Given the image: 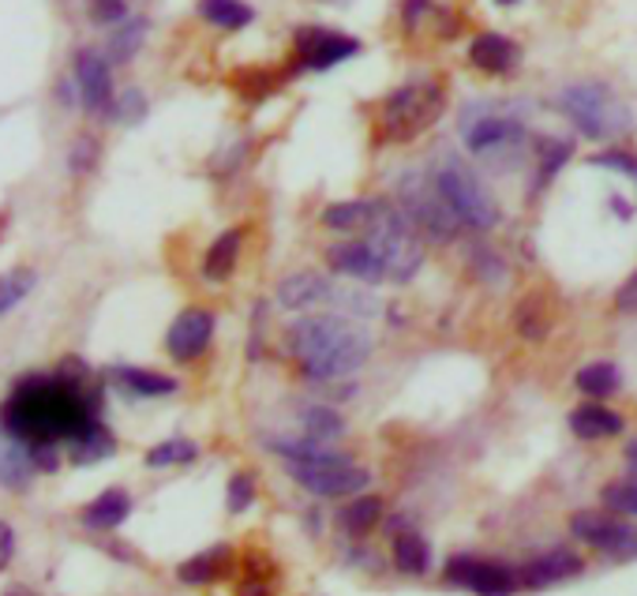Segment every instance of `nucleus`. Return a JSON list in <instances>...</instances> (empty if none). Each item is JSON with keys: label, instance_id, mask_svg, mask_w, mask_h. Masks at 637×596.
Returning <instances> with one entry per match:
<instances>
[{"label": "nucleus", "instance_id": "1", "mask_svg": "<svg viewBox=\"0 0 637 596\" xmlns=\"http://www.w3.org/2000/svg\"><path fill=\"white\" fill-rule=\"evenodd\" d=\"M4 435L15 443H75L98 428V391L79 361H64L56 375H26L4 402Z\"/></svg>", "mask_w": 637, "mask_h": 596}, {"label": "nucleus", "instance_id": "2", "mask_svg": "<svg viewBox=\"0 0 637 596\" xmlns=\"http://www.w3.org/2000/svg\"><path fill=\"white\" fill-rule=\"evenodd\" d=\"M308 380H341L372 356V338L341 316H304L285 334Z\"/></svg>", "mask_w": 637, "mask_h": 596}, {"label": "nucleus", "instance_id": "3", "mask_svg": "<svg viewBox=\"0 0 637 596\" xmlns=\"http://www.w3.org/2000/svg\"><path fill=\"white\" fill-rule=\"evenodd\" d=\"M368 236L364 241L372 244L379 252L386 267V278L394 281H408L424 263V252H421V230L416 222L405 214L402 203H390V199H375V214L368 222Z\"/></svg>", "mask_w": 637, "mask_h": 596}, {"label": "nucleus", "instance_id": "4", "mask_svg": "<svg viewBox=\"0 0 637 596\" xmlns=\"http://www.w3.org/2000/svg\"><path fill=\"white\" fill-rule=\"evenodd\" d=\"M559 109L566 113L570 125L582 131V136L604 139V143L630 136L634 128V113L604 83H574V87H566L559 94Z\"/></svg>", "mask_w": 637, "mask_h": 596}, {"label": "nucleus", "instance_id": "5", "mask_svg": "<svg viewBox=\"0 0 637 596\" xmlns=\"http://www.w3.org/2000/svg\"><path fill=\"white\" fill-rule=\"evenodd\" d=\"M432 177L439 184L443 199L454 206V214L461 217V225H469V230H496L499 203L488 195V188L477 181V173L458 155H443Z\"/></svg>", "mask_w": 637, "mask_h": 596}, {"label": "nucleus", "instance_id": "6", "mask_svg": "<svg viewBox=\"0 0 637 596\" xmlns=\"http://www.w3.org/2000/svg\"><path fill=\"white\" fill-rule=\"evenodd\" d=\"M443 113V91L435 83H405L386 98L383 106V131L394 143H408L427 131Z\"/></svg>", "mask_w": 637, "mask_h": 596}, {"label": "nucleus", "instance_id": "7", "mask_svg": "<svg viewBox=\"0 0 637 596\" xmlns=\"http://www.w3.org/2000/svg\"><path fill=\"white\" fill-rule=\"evenodd\" d=\"M289 466V477L297 480L304 491H311V496L319 499H341V496H360V491L368 488V469L353 466V461L346 458V454H319V458L311 461H285Z\"/></svg>", "mask_w": 637, "mask_h": 596}, {"label": "nucleus", "instance_id": "8", "mask_svg": "<svg viewBox=\"0 0 637 596\" xmlns=\"http://www.w3.org/2000/svg\"><path fill=\"white\" fill-rule=\"evenodd\" d=\"M397 192H402V206H405V214L416 222V230H424L427 236H435V241H450V236L458 233L461 217L454 214V206L443 199L435 177L408 173Z\"/></svg>", "mask_w": 637, "mask_h": 596}, {"label": "nucleus", "instance_id": "9", "mask_svg": "<svg viewBox=\"0 0 637 596\" xmlns=\"http://www.w3.org/2000/svg\"><path fill=\"white\" fill-rule=\"evenodd\" d=\"M461 136H465V147L480 158H499L507 150H521L525 143V125L510 113H499V109H469L461 120Z\"/></svg>", "mask_w": 637, "mask_h": 596}, {"label": "nucleus", "instance_id": "10", "mask_svg": "<svg viewBox=\"0 0 637 596\" xmlns=\"http://www.w3.org/2000/svg\"><path fill=\"white\" fill-rule=\"evenodd\" d=\"M446 582L465 585V589H473L477 596H510L521 578L502 563L477 560V555H454L446 563Z\"/></svg>", "mask_w": 637, "mask_h": 596}, {"label": "nucleus", "instance_id": "11", "mask_svg": "<svg viewBox=\"0 0 637 596\" xmlns=\"http://www.w3.org/2000/svg\"><path fill=\"white\" fill-rule=\"evenodd\" d=\"M357 53H360V42L349 34L319 31V26H304V31H297V56H300V68H308V72H327Z\"/></svg>", "mask_w": 637, "mask_h": 596}, {"label": "nucleus", "instance_id": "12", "mask_svg": "<svg viewBox=\"0 0 637 596\" xmlns=\"http://www.w3.org/2000/svg\"><path fill=\"white\" fill-rule=\"evenodd\" d=\"M211 338H214V311L184 308L173 319V327H169L166 349H169V356H173V361L188 364V361H195V356H203L206 349H211Z\"/></svg>", "mask_w": 637, "mask_h": 596}, {"label": "nucleus", "instance_id": "13", "mask_svg": "<svg viewBox=\"0 0 637 596\" xmlns=\"http://www.w3.org/2000/svg\"><path fill=\"white\" fill-rule=\"evenodd\" d=\"M570 533L577 541L593 544L596 552L607 555H637V529H630L626 522H615L607 514H577L570 522Z\"/></svg>", "mask_w": 637, "mask_h": 596}, {"label": "nucleus", "instance_id": "14", "mask_svg": "<svg viewBox=\"0 0 637 596\" xmlns=\"http://www.w3.org/2000/svg\"><path fill=\"white\" fill-rule=\"evenodd\" d=\"M75 87H79V102L87 113H109L113 109V75L102 53L79 50L75 53Z\"/></svg>", "mask_w": 637, "mask_h": 596}, {"label": "nucleus", "instance_id": "15", "mask_svg": "<svg viewBox=\"0 0 637 596\" xmlns=\"http://www.w3.org/2000/svg\"><path fill=\"white\" fill-rule=\"evenodd\" d=\"M585 571L582 555H574L570 547H551V552L537 555L518 571V578L525 589H548V585H559L566 578H577Z\"/></svg>", "mask_w": 637, "mask_h": 596}, {"label": "nucleus", "instance_id": "16", "mask_svg": "<svg viewBox=\"0 0 637 596\" xmlns=\"http://www.w3.org/2000/svg\"><path fill=\"white\" fill-rule=\"evenodd\" d=\"M327 263H330V270L349 274V278L364 281V286H375V281H383V278H386L383 259H379V252H375L368 241H357V244H335V248H327Z\"/></svg>", "mask_w": 637, "mask_h": 596}, {"label": "nucleus", "instance_id": "17", "mask_svg": "<svg viewBox=\"0 0 637 596\" xmlns=\"http://www.w3.org/2000/svg\"><path fill=\"white\" fill-rule=\"evenodd\" d=\"M469 61L477 64L480 72H488V75H507L513 64L521 61V50L510 42V38H502L496 31H488V34H477L473 38V45H469Z\"/></svg>", "mask_w": 637, "mask_h": 596}, {"label": "nucleus", "instance_id": "18", "mask_svg": "<svg viewBox=\"0 0 637 596\" xmlns=\"http://www.w3.org/2000/svg\"><path fill=\"white\" fill-rule=\"evenodd\" d=\"M330 281L319 278L316 270H300V274H289V278L278 286V300L285 308L300 311V308H311V305H322V300H330Z\"/></svg>", "mask_w": 637, "mask_h": 596}, {"label": "nucleus", "instance_id": "19", "mask_svg": "<svg viewBox=\"0 0 637 596\" xmlns=\"http://www.w3.org/2000/svg\"><path fill=\"white\" fill-rule=\"evenodd\" d=\"M570 428H574L577 439H612V435L623 432V416L601 402H588L570 413Z\"/></svg>", "mask_w": 637, "mask_h": 596}, {"label": "nucleus", "instance_id": "20", "mask_svg": "<svg viewBox=\"0 0 637 596\" xmlns=\"http://www.w3.org/2000/svg\"><path fill=\"white\" fill-rule=\"evenodd\" d=\"M128 514H131V496L125 488H109V491H102L87 510H83V525L87 529H117Z\"/></svg>", "mask_w": 637, "mask_h": 596}, {"label": "nucleus", "instance_id": "21", "mask_svg": "<svg viewBox=\"0 0 637 596\" xmlns=\"http://www.w3.org/2000/svg\"><path fill=\"white\" fill-rule=\"evenodd\" d=\"M225 563H230V547L225 544H214L211 552H199L195 560L180 563L177 566V578L184 585H206V582H217L225 574Z\"/></svg>", "mask_w": 637, "mask_h": 596}, {"label": "nucleus", "instance_id": "22", "mask_svg": "<svg viewBox=\"0 0 637 596\" xmlns=\"http://www.w3.org/2000/svg\"><path fill=\"white\" fill-rule=\"evenodd\" d=\"M241 241H244V236L236 230H230L211 244V252H206V259H203V278L206 281H225V278H230L236 259H241Z\"/></svg>", "mask_w": 637, "mask_h": 596}, {"label": "nucleus", "instance_id": "23", "mask_svg": "<svg viewBox=\"0 0 637 596\" xmlns=\"http://www.w3.org/2000/svg\"><path fill=\"white\" fill-rule=\"evenodd\" d=\"M375 214V199H349V203H335L322 211V225L338 233H353V230H368Z\"/></svg>", "mask_w": 637, "mask_h": 596}, {"label": "nucleus", "instance_id": "24", "mask_svg": "<svg viewBox=\"0 0 637 596\" xmlns=\"http://www.w3.org/2000/svg\"><path fill=\"white\" fill-rule=\"evenodd\" d=\"M113 380L136 397H161L177 391V383L169 380V375L147 372V368H113Z\"/></svg>", "mask_w": 637, "mask_h": 596}, {"label": "nucleus", "instance_id": "25", "mask_svg": "<svg viewBox=\"0 0 637 596\" xmlns=\"http://www.w3.org/2000/svg\"><path fill=\"white\" fill-rule=\"evenodd\" d=\"M394 566L402 574H424L427 566H432V547H427L421 533L402 529V533L394 536Z\"/></svg>", "mask_w": 637, "mask_h": 596}, {"label": "nucleus", "instance_id": "26", "mask_svg": "<svg viewBox=\"0 0 637 596\" xmlns=\"http://www.w3.org/2000/svg\"><path fill=\"white\" fill-rule=\"evenodd\" d=\"M199 15L222 31H241L255 19L252 4H244V0H199Z\"/></svg>", "mask_w": 637, "mask_h": 596}, {"label": "nucleus", "instance_id": "27", "mask_svg": "<svg viewBox=\"0 0 637 596\" xmlns=\"http://www.w3.org/2000/svg\"><path fill=\"white\" fill-rule=\"evenodd\" d=\"M34 469H38V466H34L31 450H26L23 443L8 439V450H4V458H0V480H4V488L23 491L26 485H31Z\"/></svg>", "mask_w": 637, "mask_h": 596}, {"label": "nucleus", "instance_id": "28", "mask_svg": "<svg viewBox=\"0 0 637 596\" xmlns=\"http://www.w3.org/2000/svg\"><path fill=\"white\" fill-rule=\"evenodd\" d=\"M379 522H383V499L379 496H357L353 503L341 510V525H346V533H353V536L372 533Z\"/></svg>", "mask_w": 637, "mask_h": 596}, {"label": "nucleus", "instance_id": "29", "mask_svg": "<svg viewBox=\"0 0 637 596\" xmlns=\"http://www.w3.org/2000/svg\"><path fill=\"white\" fill-rule=\"evenodd\" d=\"M142 38H147V19H125L109 38V56L117 64H128L142 50Z\"/></svg>", "mask_w": 637, "mask_h": 596}, {"label": "nucleus", "instance_id": "30", "mask_svg": "<svg viewBox=\"0 0 637 596\" xmlns=\"http://www.w3.org/2000/svg\"><path fill=\"white\" fill-rule=\"evenodd\" d=\"M577 391L588 394V397H607V394H615L619 391V368L615 364H585L582 372H577Z\"/></svg>", "mask_w": 637, "mask_h": 596}, {"label": "nucleus", "instance_id": "31", "mask_svg": "<svg viewBox=\"0 0 637 596\" xmlns=\"http://www.w3.org/2000/svg\"><path fill=\"white\" fill-rule=\"evenodd\" d=\"M570 155H574V143H566V139H540L537 143V158H540L537 188H544L551 177L570 162Z\"/></svg>", "mask_w": 637, "mask_h": 596}, {"label": "nucleus", "instance_id": "32", "mask_svg": "<svg viewBox=\"0 0 637 596\" xmlns=\"http://www.w3.org/2000/svg\"><path fill=\"white\" fill-rule=\"evenodd\" d=\"M304 432H308V439L327 443V439H338V435L346 432V421H341L330 405H311V409L304 413Z\"/></svg>", "mask_w": 637, "mask_h": 596}, {"label": "nucleus", "instance_id": "33", "mask_svg": "<svg viewBox=\"0 0 637 596\" xmlns=\"http://www.w3.org/2000/svg\"><path fill=\"white\" fill-rule=\"evenodd\" d=\"M195 443L192 439H169V443H158V447L147 450V466L150 469H166V466H188L195 461Z\"/></svg>", "mask_w": 637, "mask_h": 596}, {"label": "nucleus", "instance_id": "34", "mask_svg": "<svg viewBox=\"0 0 637 596\" xmlns=\"http://www.w3.org/2000/svg\"><path fill=\"white\" fill-rule=\"evenodd\" d=\"M113 454V439H109V432L102 428H94V432H87L83 439H75L72 443V461L75 466H91V461H102V458H109Z\"/></svg>", "mask_w": 637, "mask_h": 596}, {"label": "nucleus", "instance_id": "35", "mask_svg": "<svg viewBox=\"0 0 637 596\" xmlns=\"http://www.w3.org/2000/svg\"><path fill=\"white\" fill-rule=\"evenodd\" d=\"M604 507L615 510V514H630L637 518V480H623V485H607L604 488Z\"/></svg>", "mask_w": 637, "mask_h": 596}, {"label": "nucleus", "instance_id": "36", "mask_svg": "<svg viewBox=\"0 0 637 596\" xmlns=\"http://www.w3.org/2000/svg\"><path fill=\"white\" fill-rule=\"evenodd\" d=\"M0 289H4V292H0V311H12L19 305V297L34 289V274L31 270H12L4 281H0Z\"/></svg>", "mask_w": 637, "mask_h": 596}, {"label": "nucleus", "instance_id": "37", "mask_svg": "<svg viewBox=\"0 0 637 596\" xmlns=\"http://www.w3.org/2000/svg\"><path fill=\"white\" fill-rule=\"evenodd\" d=\"M113 120H120V125H136V120H142V113H147V98H142V91H125L117 102H113Z\"/></svg>", "mask_w": 637, "mask_h": 596}, {"label": "nucleus", "instance_id": "38", "mask_svg": "<svg viewBox=\"0 0 637 596\" xmlns=\"http://www.w3.org/2000/svg\"><path fill=\"white\" fill-rule=\"evenodd\" d=\"M252 499H255V480L248 477V472H236V477L230 480V499H225L230 514H244V510L252 507Z\"/></svg>", "mask_w": 637, "mask_h": 596}, {"label": "nucleus", "instance_id": "39", "mask_svg": "<svg viewBox=\"0 0 637 596\" xmlns=\"http://www.w3.org/2000/svg\"><path fill=\"white\" fill-rule=\"evenodd\" d=\"M593 166L615 169V173L634 177V181H637V158H634V155H623V150H604V155H596V158H593Z\"/></svg>", "mask_w": 637, "mask_h": 596}, {"label": "nucleus", "instance_id": "40", "mask_svg": "<svg viewBox=\"0 0 637 596\" xmlns=\"http://www.w3.org/2000/svg\"><path fill=\"white\" fill-rule=\"evenodd\" d=\"M91 15L94 23H125L128 4L125 0H91Z\"/></svg>", "mask_w": 637, "mask_h": 596}, {"label": "nucleus", "instance_id": "41", "mask_svg": "<svg viewBox=\"0 0 637 596\" xmlns=\"http://www.w3.org/2000/svg\"><path fill=\"white\" fill-rule=\"evenodd\" d=\"M615 308L623 316H637V270L630 274V281H623V289L615 292Z\"/></svg>", "mask_w": 637, "mask_h": 596}, {"label": "nucleus", "instance_id": "42", "mask_svg": "<svg viewBox=\"0 0 637 596\" xmlns=\"http://www.w3.org/2000/svg\"><path fill=\"white\" fill-rule=\"evenodd\" d=\"M12 555H15V533H12V525H0V566H8L12 563Z\"/></svg>", "mask_w": 637, "mask_h": 596}, {"label": "nucleus", "instance_id": "43", "mask_svg": "<svg viewBox=\"0 0 637 596\" xmlns=\"http://www.w3.org/2000/svg\"><path fill=\"white\" fill-rule=\"evenodd\" d=\"M626 466H630V469L637 472V439L630 443V447H626Z\"/></svg>", "mask_w": 637, "mask_h": 596}, {"label": "nucleus", "instance_id": "44", "mask_svg": "<svg viewBox=\"0 0 637 596\" xmlns=\"http://www.w3.org/2000/svg\"><path fill=\"white\" fill-rule=\"evenodd\" d=\"M4 596H34V593H26V589H8Z\"/></svg>", "mask_w": 637, "mask_h": 596}, {"label": "nucleus", "instance_id": "45", "mask_svg": "<svg viewBox=\"0 0 637 596\" xmlns=\"http://www.w3.org/2000/svg\"><path fill=\"white\" fill-rule=\"evenodd\" d=\"M496 4H502V8H507V4H518V0H496Z\"/></svg>", "mask_w": 637, "mask_h": 596}]
</instances>
